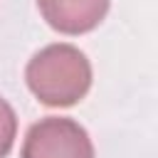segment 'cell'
Returning <instances> with one entry per match:
<instances>
[{
    "instance_id": "2",
    "label": "cell",
    "mask_w": 158,
    "mask_h": 158,
    "mask_svg": "<svg viewBox=\"0 0 158 158\" xmlns=\"http://www.w3.org/2000/svg\"><path fill=\"white\" fill-rule=\"evenodd\" d=\"M20 158H96L89 131L69 116H44L25 133Z\"/></svg>"
},
{
    "instance_id": "4",
    "label": "cell",
    "mask_w": 158,
    "mask_h": 158,
    "mask_svg": "<svg viewBox=\"0 0 158 158\" xmlns=\"http://www.w3.org/2000/svg\"><path fill=\"white\" fill-rule=\"evenodd\" d=\"M15 136H17V116H15V109L0 96V158H5L12 151Z\"/></svg>"
},
{
    "instance_id": "3",
    "label": "cell",
    "mask_w": 158,
    "mask_h": 158,
    "mask_svg": "<svg viewBox=\"0 0 158 158\" xmlns=\"http://www.w3.org/2000/svg\"><path fill=\"white\" fill-rule=\"evenodd\" d=\"M111 0H37L44 22L62 35H86L106 17Z\"/></svg>"
},
{
    "instance_id": "1",
    "label": "cell",
    "mask_w": 158,
    "mask_h": 158,
    "mask_svg": "<svg viewBox=\"0 0 158 158\" xmlns=\"http://www.w3.org/2000/svg\"><path fill=\"white\" fill-rule=\"evenodd\" d=\"M25 81L40 104L54 109L74 106L91 89V62L79 47L54 42L32 54L25 67Z\"/></svg>"
}]
</instances>
